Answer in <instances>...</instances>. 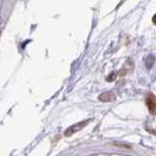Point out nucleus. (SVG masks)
<instances>
[{"mask_svg":"<svg viewBox=\"0 0 156 156\" xmlns=\"http://www.w3.org/2000/svg\"><path fill=\"white\" fill-rule=\"evenodd\" d=\"M88 122L90 121H83V122H81V123H77V124H75V125H73L72 127H70L68 130H67L66 132H65V136H72V135H74L75 133H77V132H79L80 130H82V129L86 126V125H87L88 124Z\"/></svg>","mask_w":156,"mask_h":156,"instance_id":"1","label":"nucleus"},{"mask_svg":"<svg viewBox=\"0 0 156 156\" xmlns=\"http://www.w3.org/2000/svg\"><path fill=\"white\" fill-rule=\"evenodd\" d=\"M146 105H147L148 110L151 114L156 113V97L152 93H150L146 97Z\"/></svg>","mask_w":156,"mask_h":156,"instance_id":"2","label":"nucleus"},{"mask_svg":"<svg viewBox=\"0 0 156 156\" xmlns=\"http://www.w3.org/2000/svg\"><path fill=\"white\" fill-rule=\"evenodd\" d=\"M115 99V95L112 92H104L99 95V100L103 102H109Z\"/></svg>","mask_w":156,"mask_h":156,"instance_id":"3","label":"nucleus"},{"mask_svg":"<svg viewBox=\"0 0 156 156\" xmlns=\"http://www.w3.org/2000/svg\"><path fill=\"white\" fill-rule=\"evenodd\" d=\"M152 21H153V23H154V24L156 25V14H155V15L153 16V18H152Z\"/></svg>","mask_w":156,"mask_h":156,"instance_id":"4","label":"nucleus"}]
</instances>
